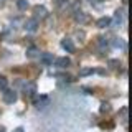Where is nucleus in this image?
<instances>
[{"mask_svg": "<svg viewBox=\"0 0 132 132\" xmlns=\"http://www.w3.org/2000/svg\"><path fill=\"white\" fill-rule=\"evenodd\" d=\"M3 102L5 104H13V102L16 101V93L13 89H3Z\"/></svg>", "mask_w": 132, "mask_h": 132, "instance_id": "obj_1", "label": "nucleus"}, {"mask_svg": "<svg viewBox=\"0 0 132 132\" xmlns=\"http://www.w3.org/2000/svg\"><path fill=\"white\" fill-rule=\"evenodd\" d=\"M33 13H35V20H43V18H46L48 16V10L45 8L43 5H36L35 8H33Z\"/></svg>", "mask_w": 132, "mask_h": 132, "instance_id": "obj_2", "label": "nucleus"}, {"mask_svg": "<svg viewBox=\"0 0 132 132\" xmlns=\"http://www.w3.org/2000/svg\"><path fill=\"white\" fill-rule=\"evenodd\" d=\"M25 30L30 31V33H35L38 30V20H35V18L27 20V22H25Z\"/></svg>", "mask_w": 132, "mask_h": 132, "instance_id": "obj_3", "label": "nucleus"}, {"mask_svg": "<svg viewBox=\"0 0 132 132\" xmlns=\"http://www.w3.org/2000/svg\"><path fill=\"white\" fill-rule=\"evenodd\" d=\"M74 20H76L79 25H84V23H88L89 22V15L88 13H84V12H74Z\"/></svg>", "mask_w": 132, "mask_h": 132, "instance_id": "obj_4", "label": "nucleus"}, {"mask_svg": "<svg viewBox=\"0 0 132 132\" xmlns=\"http://www.w3.org/2000/svg\"><path fill=\"white\" fill-rule=\"evenodd\" d=\"M40 61L45 66H50V64H53V61H55V56H53V53H43V55L40 56Z\"/></svg>", "mask_w": 132, "mask_h": 132, "instance_id": "obj_5", "label": "nucleus"}, {"mask_svg": "<svg viewBox=\"0 0 132 132\" xmlns=\"http://www.w3.org/2000/svg\"><path fill=\"white\" fill-rule=\"evenodd\" d=\"M111 23H112V20H111L109 16H101L96 22V27L97 28H107V27H111Z\"/></svg>", "mask_w": 132, "mask_h": 132, "instance_id": "obj_6", "label": "nucleus"}, {"mask_svg": "<svg viewBox=\"0 0 132 132\" xmlns=\"http://www.w3.org/2000/svg\"><path fill=\"white\" fill-rule=\"evenodd\" d=\"M23 93H25V96L31 97L33 94L36 93V86L33 84V82H27V84H25V88H23Z\"/></svg>", "mask_w": 132, "mask_h": 132, "instance_id": "obj_7", "label": "nucleus"}, {"mask_svg": "<svg viewBox=\"0 0 132 132\" xmlns=\"http://www.w3.org/2000/svg\"><path fill=\"white\" fill-rule=\"evenodd\" d=\"M69 64H71V60H69V58H66V56L55 60V66H58V68H68Z\"/></svg>", "mask_w": 132, "mask_h": 132, "instance_id": "obj_8", "label": "nucleus"}, {"mask_svg": "<svg viewBox=\"0 0 132 132\" xmlns=\"http://www.w3.org/2000/svg\"><path fill=\"white\" fill-rule=\"evenodd\" d=\"M61 46H63L68 53L74 51V43H73V40H69V38H64L63 41H61Z\"/></svg>", "mask_w": 132, "mask_h": 132, "instance_id": "obj_9", "label": "nucleus"}, {"mask_svg": "<svg viewBox=\"0 0 132 132\" xmlns=\"http://www.w3.org/2000/svg\"><path fill=\"white\" fill-rule=\"evenodd\" d=\"M112 46L119 48V50H126V41H124L122 38H114L112 40Z\"/></svg>", "mask_w": 132, "mask_h": 132, "instance_id": "obj_10", "label": "nucleus"}, {"mask_svg": "<svg viewBox=\"0 0 132 132\" xmlns=\"http://www.w3.org/2000/svg\"><path fill=\"white\" fill-rule=\"evenodd\" d=\"M124 12H126V10H117V12H116V16H114V25H121V22H122V16L126 15Z\"/></svg>", "mask_w": 132, "mask_h": 132, "instance_id": "obj_11", "label": "nucleus"}, {"mask_svg": "<svg viewBox=\"0 0 132 132\" xmlns=\"http://www.w3.org/2000/svg\"><path fill=\"white\" fill-rule=\"evenodd\" d=\"M27 56H28V58L40 56V51H38V48H35V46H30V48L27 50Z\"/></svg>", "mask_w": 132, "mask_h": 132, "instance_id": "obj_12", "label": "nucleus"}, {"mask_svg": "<svg viewBox=\"0 0 132 132\" xmlns=\"http://www.w3.org/2000/svg\"><path fill=\"white\" fill-rule=\"evenodd\" d=\"M127 112H129V111H127V107H122V109L119 111V119H121L124 124H127Z\"/></svg>", "mask_w": 132, "mask_h": 132, "instance_id": "obj_13", "label": "nucleus"}, {"mask_svg": "<svg viewBox=\"0 0 132 132\" xmlns=\"http://www.w3.org/2000/svg\"><path fill=\"white\" fill-rule=\"evenodd\" d=\"M16 7H18V10H27V7H28V2L27 0H16Z\"/></svg>", "mask_w": 132, "mask_h": 132, "instance_id": "obj_14", "label": "nucleus"}, {"mask_svg": "<svg viewBox=\"0 0 132 132\" xmlns=\"http://www.w3.org/2000/svg\"><path fill=\"white\" fill-rule=\"evenodd\" d=\"M7 86H8V81H7V78H5V76H0V91L7 89Z\"/></svg>", "mask_w": 132, "mask_h": 132, "instance_id": "obj_15", "label": "nucleus"}, {"mask_svg": "<svg viewBox=\"0 0 132 132\" xmlns=\"http://www.w3.org/2000/svg\"><path fill=\"white\" fill-rule=\"evenodd\" d=\"M99 111H101V112H109V111H111V104H109V102H102L101 107H99Z\"/></svg>", "mask_w": 132, "mask_h": 132, "instance_id": "obj_16", "label": "nucleus"}, {"mask_svg": "<svg viewBox=\"0 0 132 132\" xmlns=\"http://www.w3.org/2000/svg\"><path fill=\"white\" fill-rule=\"evenodd\" d=\"M109 66L112 69H117V68H121V61H117V60H109Z\"/></svg>", "mask_w": 132, "mask_h": 132, "instance_id": "obj_17", "label": "nucleus"}, {"mask_svg": "<svg viewBox=\"0 0 132 132\" xmlns=\"http://www.w3.org/2000/svg\"><path fill=\"white\" fill-rule=\"evenodd\" d=\"M97 45H99V48H101V50H104V48H107V40L106 38H99Z\"/></svg>", "mask_w": 132, "mask_h": 132, "instance_id": "obj_18", "label": "nucleus"}, {"mask_svg": "<svg viewBox=\"0 0 132 132\" xmlns=\"http://www.w3.org/2000/svg\"><path fill=\"white\" fill-rule=\"evenodd\" d=\"M91 73H94V71L89 69V68H86V69H81L79 71V76H88V74H91Z\"/></svg>", "mask_w": 132, "mask_h": 132, "instance_id": "obj_19", "label": "nucleus"}, {"mask_svg": "<svg viewBox=\"0 0 132 132\" xmlns=\"http://www.w3.org/2000/svg\"><path fill=\"white\" fill-rule=\"evenodd\" d=\"M76 36H79V38H84V31H76Z\"/></svg>", "mask_w": 132, "mask_h": 132, "instance_id": "obj_20", "label": "nucleus"}, {"mask_svg": "<svg viewBox=\"0 0 132 132\" xmlns=\"http://www.w3.org/2000/svg\"><path fill=\"white\" fill-rule=\"evenodd\" d=\"M13 132H25V129H23V127H16Z\"/></svg>", "mask_w": 132, "mask_h": 132, "instance_id": "obj_21", "label": "nucleus"}, {"mask_svg": "<svg viewBox=\"0 0 132 132\" xmlns=\"http://www.w3.org/2000/svg\"><path fill=\"white\" fill-rule=\"evenodd\" d=\"M104 2H106V0H104Z\"/></svg>", "mask_w": 132, "mask_h": 132, "instance_id": "obj_22", "label": "nucleus"}]
</instances>
